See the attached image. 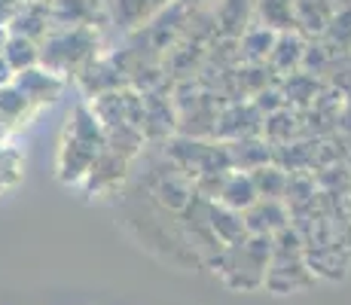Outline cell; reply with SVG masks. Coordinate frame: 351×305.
I'll return each mask as SVG.
<instances>
[{"label":"cell","mask_w":351,"mask_h":305,"mask_svg":"<svg viewBox=\"0 0 351 305\" xmlns=\"http://www.w3.org/2000/svg\"><path fill=\"white\" fill-rule=\"evenodd\" d=\"M104 150L107 132L92 110V104H77L67 119L62 150H58V180L64 186H83Z\"/></svg>","instance_id":"cell-1"},{"label":"cell","mask_w":351,"mask_h":305,"mask_svg":"<svg viewBox=\"0 0 351 305\" xmlns=\"http://www.w3.org/2000/svg\"><path fill=\"white\" fill-rule=\"evenodd\" d=\"M101 49V34L98 25H83V28H56L46 34L40 43V64L46 71L58 73V77H71V73H83L98 61Z\"/></svg>","instance_id":"cell-2"},{"label":"cell","mask_w":351,"mask_h":305,"mask_svg":"<svg viewBox=\"0 0 351 305\" xmlns=\"http://www.w3.org/2000/svg\"><path fill=\"white\" fill-rule=\"evenodd\" d=\"M272 266V239L269 235H247L245 241L223 250L217 269L223 281L235 290H254L266 284Z\"/></svg>","instance_id":"cell-3"},{"label":"cell","mask_w":351,"mask_h":305,"mask_svg":"<svg viewBox=\"0 0 351 305\" xmlns=\"http://www.w3.org/2000/svg\"><path fill=\"white\" fill-rule=\"evenodd\" d=\"M12 86H16V89L28 98V104L34 107V110H40V107L56 104V101L62 98L67 80L58 77V73H52V71H46L43 64H37V67H31V71L16 73Z\"/></svg>","instance_id":"cell-4"},{"label":"cell","mask_w":351,"mask_h":305,"mask_svg":"<svg viewBox=\"0 0 351 305\" xmlns=\"http://www.w3.org/2000/svg\"><path fill=\"white\" fill-rule=\"evenodd\" d=\"M174 0H107V16L119 31H141L153 25Z\"/></svg>","instance_id":"cell-5"},{"label":"cell","mask_w":351,"mask_h":305,"mask_svg":"<svg viewBox=\"0 0 351 305\" xmlns=\"http://www.w3.org/2000/svg\"><path fill=\"white\" fill-rule=\"evenodd\" d=\"M49 31H52L49 0H28L10 25L12 37H25V40H34V43H43Z\"/></svg>","instance_id":"cell-6"},{"label":"cell","mask_w":351,"mask_h":305,"mask_svg":"<svg viewBox=\"0 0 351 305\" xmlns=\"http://www.w3.org/2000/svg\"><path fill=\"white\" fill-rule=\"evenodd\" d=\"M98 10H101L98 0H49L52 31L56 28H83V25H95Z\"/></svg>","instance_id":"cell-7"},{"label":"cell","mask_w":351,"mask_h":305,"mask_svg":"<svg viewBox=\"0 0 351 305\" xmlns=\"http://www.w3.org/2000/svg\"><path fill=\"white\" fill-rule=\"evenodd\" d=\"M125 168H128V156L123 153H117V150H110L107 147L104 153H101V159L95 162V168H92V174H89V180L83 183L86 189H95V193H104V189H113V186H119L125 178Z\"/></svg>","instance_id":"cell-8"},{"label":"cell","mask_w":351,"mask_h":305,"mask_svg":"<svg viewBox=\"0 0 351 305\" xmlns=\"http://www.w3.org/2000/svg\"><path fill=\"white\" fill-rule=\"evenodd\" d=\"M260 202V193H256V183L251 174H241V171H232L226 178V186L220 193L217 205L229 208V211H239V214H247L251 208Z\"/></svg>","instance_id":"cell-9"},{"label":"cell","mask_w":351,"mask_h":305,"mask_svg":"<svg viewBox=\"0 0 351 305\" xmlns=\"http://www.w3.org/2000/svg\"><path fill=\"white\" fill-rule=\"evenodd\" d=\"M208 226H211L214 239L223 241L226 247H232V244H239V241L247 239L245 214L229 211V208H223V205H211V208H208Z\"/></svg>","instance_id":"cell-10"},{"label":"cell","mask_w":351,"mask_h":305,"mask_svg":"<svg viewBox=\"0 0 351 305\" xmlns=\"http://www.w3.org/2000/svg\"><path fill=\"white\" fill-rule=\"evenodd\" d=\"M245 223H247V232L251 235H269L272 232H281L287 223V214L281 208V202H269V199H260L251 211L245 214Z\"/></svg>","instance_id":"cell-11"},{"label":"cell","mask_w":351,"mask_h":305,"mask_svg":"<svg viewBox=\"0 0 351 305\" xmlns=\"http://www.w3.org/2000/svg\"><path fill=\"white\" fill-rule=\"evenodd\" d=\"M31 113H37V110H34V107L28 104V98H25V95L19 92L12 83L0 89V119H3L10 128L22 125Z\"/></svg>","instance_id":"cell-12"},{"label":"cell","mask_w":351,"mask_h":305,"mask_svg":"<svg viewBox=\"0 0 351 305\" xmlns=\"http://www.w3.org/2000/svg\"><path fill=\"white\" fill-rule=\"evenodd\" d=\"M3 58H6V64L12 67V73L31 71V67L40 64V43H34V40H25V37H10Z\"/></svg>","instance_id":"cell-13"},{"label":"cell","mask_w":351,"mask_h":305,"mask_svg":"<svg viewBox=\"0 0 351 305\" xmlns=\"http://www.w3.org/2000/svg\"><path fill=\"white\" fill-rule=\"evenodd\" d=\"M251 178L256 183V193H260V199L278 202L281 195H285V189H287V178H285V171H281V168L260 165V168H254Z\"/></svg>","instance_id":"cell-14"},{"label":"cell","mask_w":351,"mask_h":305,"mask_svg":"<svg viewBox=\"0 0 351 305\" xmlns=\"http://www.w3.org/2000/svg\"><path fill=\"white\" fill-rule=\"evenodd\" d=\"M22 171H25V156L16 147H3V153H0V193H10L22 180Z\"/></svg>","instance_id":"cell-15"},{"label":"cell","mask_w":351,"mask_h":305,"mask_svg":"<svg viewBox=\"0 0 351 305\" xmlns=\"http://www.w3.org/2000/svg\"><path fill=\"white\" fill-rule=\"evenodd\" d=\"M25 3H28V0H0V28H10L12 19L22 12Z\"/></svg>","instance_id":"cell-16"},{"label":"cell","mask_w":351,"mask_h":305,"mask_svg":"<svg viewBox=\"0 0 351 305\" xmlns=\"http://www.w3.org/2000/svg\"><path fill=\"white\" fill-rule=\"evenodd\" d=\"M12 80H16V73H12V67L6 64V58H0V89H3V86H10Z\"/></svg>","instance_id":"cell-17"},{"label":"cell","mask_w":351,"mask_h":305,"mask_svg":"<svg viewBox=\"0 0 351 305\" xmlns=\"http://www.w3.org/2000/svg\"><path fill=\"white\" fill-rule=\"evenodd\" d=\"M10 28H0V58H3V52H6V43H10Z\"/></svg>","instance_id":"cell-18"},{"label":"cell","mask_w":351,"mask_h":305,"mask_svg":"<svg viewBox=\"0 0 351 305\" xmlns=\"http://www.w3.org/2000/svg\"><path fill=\"white\" fill-rule=\"evenodd\" d=\"M174 3H186V6H199V3H205V0H174Z\"/></svg>","instance_id":"cell-19"},{"label":"cell","mask_w":351,"mask_h":305,"mask_svg":"<svg viewBox=\"0 0 351 305\" xmlns=\"http://www.w3.org/2000/svg\"><path fill=\"white\" fill-rule=\"evenodd\" d=\"M3 147H6V144H0V153H3Z\"/></svg>","instance_id":"cell-20"}]
</instances>
